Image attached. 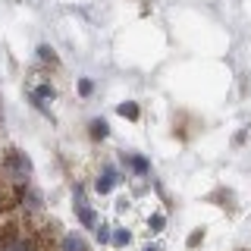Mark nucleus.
Instances as JSON below:
<instances>
[{
    "label": "nucleus",
    "mask_w": 251,
    "mask_h": 251,
    "mask_svg": "<svg viewBox=\"0 0 251 251\" xmlns=\"http://www.w3.org/2000/svg\"><path fill=\"white\" fill-rule=\"evenodd\" d=\"M129 163H132V170H135L138 176H148V170H151V167H148V160H145V157H138V154H132Z\"/></svg>",
    "instance_id": "1a4fd4ad"
},
{
    "label": "nucleus",
    "mask_w": 251,
    "mask_h": 251,
    "mask_svg": "<svg viewBox=\"0 0 251 251\" xmlns=\"http://www.w3.org/2000/svg\"><path fill=\"white\" fill-rule=\"evenodd\" d=\"M78 91H82V94H85V98H88V94L94 91V85L88 82V78H82V82H78Z\"/></svg>",
    "instance_id": "ddd939ff"
},
{
    "label": "nucleus",
    "mask_w": 251,
    "mask_h": 251,
    "mask_svg": "<svg viewBox=\"0 0 251 251\" xmlns=\"http://www.w3.org/2000/svg\"><path fill=\"white\" fill-rule=\"evenodd\" d=\"M0 210H3V195H0Z\"/></svg>",
    "instance_id": "dca6fc26"
},
{
    "label": "nucleus",
    "mask_w": 251,
    "mask_h": 251,
    "mask_svg": "<svg viewBox=\"0 0 251 251\" xmlns=\"http://www.w3.org/2000/svg\"><path fill=\"white\" fill-rule=\"evenodd\" d=\"M88 135H91L94 141L107 138V135H110V129H107V120H91V123H88Z\"/></svg>",
    "instance_id": "0eeeda50"
},
{
    "label": "nucleus",
    "mask_w": 251,
    "mask_h": 251,
    "mask_svg": "<svg viewBox=\"0 0 251 251\" xmlns=\"http://www.w3.org/2000/svg\"><path fill=\"white\" fill-rule=\"evenodd\" d=\"M75 214H78V223L82 226H98V217H94V210L85 204L82 192H75Z\"/></svg>",
    "instance_id": "7ed1b4c3"
},
{
    "label": "nucleus",
    "mask_w": 251,
    "mask_h": 251,
    "mask_svg": "<svg viewBox=\"0 0 251 251\" xmlns=\"http://www.w3.org/2000/svg\"><path fill=\"white\" fill-rule=\"evenodd\" d=\"M116 113H120V116H129V120H138V107L132 104V100H126V104H120V107H116Z\"/></svg>",
    "instance_id": "9d476101"
},
{
    "label": "nucleus",
    "mask_w": 251,
    "mask_h": 251,
    "mask_svg": "<svg viewBox=\"0 0 251 251\" xmlns=\"http://www.w3.org/2000/svg\"><path fill=\"white\" fill-rule=\"evenodd\" d=\"M116 182H120V176H116V170H104V176L98 179V192L100 195H107V192H113Z\"/></svg>",
    "instance_id": "423d86ee"
},
{
    "label": "nucleus",
    "mask_w": 251,
    "mask_h": 251,
    "mask_svg": "<svg viewBox=\"0 0 251 251\" xmlns=\"http://www.w3.org/2000/svg\"><path fill=\"white\" fill-rule=\"evenodd\" d=\"M0 126H3V116H0Z\"/></svg>",
    "instance_id": "f3484780"
},
{
    "label": "nucleus",
    "mask_w": 251,
    "mask_h": 251,
    "mask_svg": "<svg viewBox=\"0 0 251 251\" xmlns=\"http://www.w3.org/2000/svg\"><path fill=\"white\" fill-rule=\"evenodd\" d=\"M145 251H160V248H157V245H148V248H145Z\"/></svg>",
    "instance_id": "2eb2a0df"
},
{
    "label": "nucleus",
    "mask_w": 251,
    "mask_h": 251,
    "mask_svg": "<svg viewBox=\"0 0 251 251\" xmlns=\"http://www.w3.org/2000/svg\"><path fill=\"white\" fill-rule=\"evenodd\" d=\"M0 251H35V242L25 239V235H6L0 242Z\"/></svg>",
    "instance_id": "f03ea898"
},
{
    "label": "nucleus",
    "mask_w": 251,
    "mask_h": 251,
    "mask_svg": "<svg viewBox=\"0 0 251 251\" xmlns=\"http://www.w3.org/2000/svg\"><path fill=\"white\" fill-rule=\"evenodd\" d=\"M38 57H41L44 63H50V66H60V60H57V53H53L50 44H41V47H38Z\"/></svg>",
    "instance_id": "6e6552de"
},
{
    "label": "nucleus",
    "mask_w": 251,
    "mask_h": 251,
    "mask_svg": "<svg viewBox=\"0 0 251 251\" xmlns=\"http://www.w3.org/2000/svg\"><path fill=\"white\" fill-rule=\"evenodd\" d=\"M60 251H88V242H85L82 235H75V232H66L60 239Z\"/></svg>",
    "instance_id": "39448f33"
},
{
    "label": "nucleus",
    "mask_w": 251,
    "mask_h": 251,
    "mask_svg": "<svg viewBox=\"0 0 251 251\" xmlns=\"http://www.w3.org/2000/svg\"><path fill=\"white\" fill-rule=\"evenodd\" d=\"M53 98H57V91H53L47 82H44V85H35V88H31V100H35V104L41 107V110L47 107V100H53Z\"/></svg>",
    "instance_id": "20e7f679"
},
{
    "label": "nucleus",
    "mask_w": 251,
    "mask_h": 251,
    "mask_svg": "<svg viewBox=\"0 0 251 251\" xmlns=\"http://www.w3.org/2000/svg\"><path fill=\"white\" fill-rule=\"evenodd\" d=\"M163 223H167V220H163V214H154V217H151V229H154V232H160Z\"/></svg>",
    "instance_id": "f8f14e48"
},
{
    "label": "nucleus",
    "mask_w": 251,
    "mask_h": 251,
    "mask_svg": "<svg viewBox=\"0 0 251 251\" xmlns=\"http://www.w3.org/2000/svg\"><path fill=\"white\" fill-rule=\"evenodd\" d=\"M98 239H100V242L110 239V229H107V226H98Z\"/></svg>",
    "instance_id": "4468645a"
},
{
    "label": "nucleus",
    "mask_w": 251,
    "mask_h": 251,
    "mask_svg": "<svg viewBox=\"0 0 251 251\" xmlns=\"http://www.w3.org/2000/svg\"><path fill=\"white\" fill-rule=\"evenodd\" d=\"M113 242H116V245H129V232H126V229H116L113 232Z\"/></svg>",
    "instance_id": "9b49d317"
},
{
    "label": "nucleus",
    "mask_w": 251,
    "mask_h": 251,
    "mask_svg": "<svg viewBox=\"0 0 251 251\" xmlns=\"http://www.w3.org/2000/svg\"><path fill=\"white\" fill-rule=\"evenodd\" d=\"M0 163H3V173L13 179L16 185H28V179H31V160L19 151V148H6Z\"/></svg>",
    "instance_id": "f257e3e1"
}]
</instances>
